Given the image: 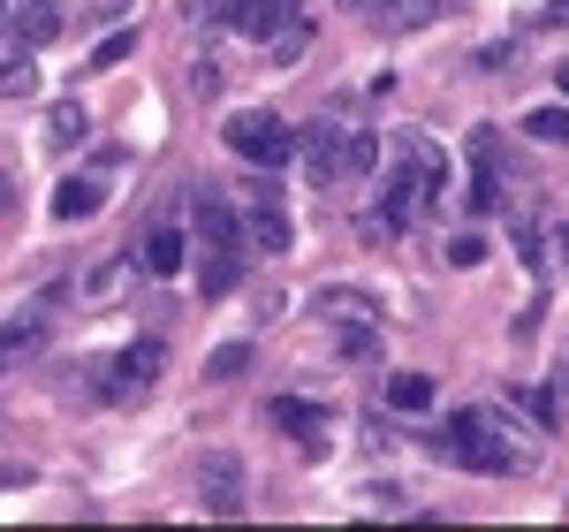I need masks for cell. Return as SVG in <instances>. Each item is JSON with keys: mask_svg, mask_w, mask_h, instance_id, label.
I'll use <instances>...</instances> for the list:
<instances>
[{"mask_svg": "<svg viewBox=\"0 0 569 532\" xmlns=\"http://www.w3.org/2000/svg\"><path fill=\"white\" fill-rule=\"evenodd\" d=\"M440 198H448V160H440V152H433L418 130H402V137H395V168L380 176V214H372L365 228H388V236H402V228L426 221Z\"/></svg>", "mask_w": 569, "mask_h": 532, "instance_id": "obj_1", "label": "cell"}, {"mask_svg": "<svg viewBox=\"0 0 569 532\" xmlns=\"http://www.w3.org/2000/svg\"><path fill=\"white\" fill-rule=\"evenodd\" d=\"M525 434L509 426V411H456L440 434H426V449H433L440 464H456V472H479V480H509V472H525L531 456Z\"/></svg>", "mask_w": 569, "mask_h": 532, "instance_id": "obj_2", "label": "cell"}, {"mask_svg": "<svg viewBox=\"0 0 569 532\" xmlns=\"http://www.w3.org/2000/svg\"><path fill=\"white\" fill-rule=\"evenodd\" d=\"M190 16H206L213 31L243 46H273L297 16H305V0H190Z\"/></svg>", "mask_w": 569, "mask_h": 532, "instance_id": "obj_3", "label": "cell"}, {"mask_svg": "<svg viewBox=\"0 0 569 532\" xmlns=\"http://www.w3.org/2000/svg\"><path fill=\"white\" fill-rule=\"evenodd\" d=\"M220 137H228V152H236V160H251L259 176H273V168L297 152V130H289L273 107H236V115L220 122Z\"/></svg>", "mask_w": 569, "mask_h": 532, "instance_id": "obj_4", "label": "cell"}, {"mask_svg": "<svg viewBox=\"0 0 569 532\" xmlns=\"http://www.w3.org/2000/svg\"><path fill=\"white\" fill-rule=\"evenodd\" d=\"M198 502H206L213 518H243V510H251L243 456H236V449H206V456H198Z\"/></svg>", "mask_w": 569, "mask_h": 532, "instance_id": "obj_5", "label": "cell"}, {"mask_svg": "<svg viewBox=\"0 0 569 532\" xmlns=\"http://www.w3.org/2000/svg\"><path fill=\"white\" fill-rule=\"evenodd\" d=\"M160 365H168V351H160V343L144 335V343H130V351L107 357V373H99L107 388H99V396H107V403H137L144 388H152V381H160Z\"/></svg>", "mask_w": 569, "mask_h": 532, "instance_id": "obj_6", "label": "cell"}, {"mask_svg": "<svg viewBox=\"0 0 569 532\" xmlns=\"http://www.w3.org/2000/svg\"><path fill=\"white\" fill-rule=\"evenodd\" d=\"M236 221H243V244H259L266 259H281V252H289V214H281V190H273V183H259V190L243 198V214H236Z\"/></svg>", "mask_w": 569, "mask_h": 532, "instance_id": "obj_7", "label": "cell"}, {"mask_svg": "<svg viewBox=\"0 0 569 532\" xmlns=\"http://www.w3.org/2000/svg\"><path fill=\"white\" fill-rule=\"evenodd\" d=\"M365 23H372L380 39H418V31H433V23H440V0H372Z\"/></svg>", "mask_w": 569, "mask_h": 532, "instance_id": "obj_8", "label": "cell"}, {"mask_svg": "<svg viewBox=\"0 0 569 532\" xmlns=\"http://www.w3.org/2000/svg\"><path fill=\"white\" fill-rule=\"evenodd\" d=\"M289 160H297L319 190H327V183H342V130H327V122L297 130V152H289Z\"/></svg>", "mask_w": 569, "mask_h": 532, "instance_id": "obj_9", "label": "cell"}, {"mask_svg": "<svg viewBox=\"0 0 569 532\" xmlns=\"http://www.w3.org/2000/svg\"><path fill=\"white\" fill-rule=\"evenodd\" d=\"M266 418H273L281 434H297V442H305V456H327V411H319V403L273 396V403H266Z\"/></svg>", "mask_w": 569, "mask_h": 532, "instance_id": "obj_10", "label": "cell"}, {"mask_svg": "<svg viewBox=\"0 0 569 532\" xmlns=\"http://www.w3.org/2000/svg\"><path fill=\"white\" fill-rule=\"evenodd\" d=\"M311 319H327V327H380V297H365V289H311Z\"/></svg>", "mask_w": 569, "mask_h": 532, "instance_id": "obj_11", "label": "cell"}, {"mask_svg": "<svg viewBox=\"0 0 569 532\" xmlns=\"http://www.w3.org/2000/svg\"><path fill=\"white\" fill-rule=\"evenodd\" d=\"M39 46H23L8 23H0V99H31L39 91V61H31Z\"/></svg>", "mask_w": 569, "mask_h": 532, "instance_id": "obj_12", "label": "cell"}, {"mask_svg": "<svg viewBox=\"0 0 569 532\" xmlns=\"http://www.w3.org/2000/svg\"><path fill=\"white\" fill-rule=\"evenodd\" d=\"M243 282V244H198V297H228Z\"/></svg>", "mask_w": 569, "mask_h": 532, "instance_id": "obj_13", "label": "cell"}, {"mask_svg": "<svg viewBox=\"0 0 569 532\" xmlns=\"http://www.w3.org/2000/svg\"><path fill=\"white\" fill-rule=\"evenodd\" d=\"M0 23H8L23 46H46V39H61V0H8Z\"/></svg>", "mask_w": 569, "mask_h": 532, "instance_id": "obj_14", "label": "cell"}, {"mask_svg": "<svg viewBox=\"0 0 569 532\" xmlns=\"http://www.w3.org/2000/svg\"><path fill=\"white\" fill-rule=\"evenodd\" d=\"M182 259H190V236H182L176 221H160L152 236H144V274H152V282H176Z\"/></svg>", "mask_w": 569, "mask_h": 532, "instance_id": "obj_15", "label": "cell"}, {"mask_svg": "<svg viewBox=\"0 0 569 532\" xmlns=\"http://www.w3.org/2000/svg\"><path fill=\"white\" fill-rule=\"evenodd\" d=\"M380 403L402 411V418H426L440 403V388H433V373H395V381H380Z\"/></svg>", "mask_w": 569, "mask_h": 532, "instance_id": "obj_16", "label": "cell"}, {"mask_svg": "<svg viewBox=\"0 0 569 532\" xmlns=\"http://www.w3.org/2000/svg\"><path fill=\"white\" fill-rule=\"evenodd\" d=\"M509 411H517V418H531V426L547 434V426L562 418V388H547V381H517V388H509Z\"/></svg>", "mask_w": 569, "mask_h": 532, "instance_id": "obj_17", "label": "cell"}, {"mask_svg": "<svg viewBox=\"0 0 569 532\" xmlns=\"http://www.w3.org/2000/svg\"><path fill=\"white\" fill-rule=\"evenodd\" d=\"M107 198H99V183L91 176H61L53 183V221H91Z\"/></svg>", "mask_w": 569, "mask_h": 532, "instance_id": "obj_18", "label": "cell"}, {"mask_svg": "<svg viewBox=\"0 0 569 532\" xmlns=\"http://www.w3.org/2000/svg\"><path fill=\"white\" fill-rule=\"evenodd\" d=\"M122 289H130V259H99L84 282H77V297H84V305H114Z\"/></svg>", "mask_w": 569, "mask_h": 532, "instance_id": "obj_19", "label": "cell"}, {"mask_svg": "<svg viewBox=\"0 0 569 532\" xmlns=\"http://www.w3.org/2000/svg\"><path fill=\"white\" fill-rule=\"evenodd\" d=\"M84 137H91V115L77 99H53L46 107V145H84Z\"/></svg>", "mask_w": 569, "mask_h": 532, "instance_id": "obj_20", "label": "cell"}, {"mask_svg": "<svg viewBox=\"0 0 569 532\" xmlns=\"http://www.w3.org/2000/svg\"><path fill=\"white\" fill-rule=\"evenodd\" d=\"M372 168H380V137L342 130V183H350V176H372Z\"/></svg>", "mask_w": 569, "mask_h": 532, "instance_id": "obj_21", "label": "cell"}, {"mask_svg": "<svg viewBox=\"0 0 569 532\" xmlns=\"http://www.w3.org/2000/svg\"><path fill=\"white\" fill-rule=\"evenodd\" d=\"M525 137H539V145H569V107H539V115H525Z\"/></svg>", "mask_w": 569, "mask_h": 532, "instance_id": "obj_22", "label": "cell"}, {"mask_svg": "<svg viewBox=\"0 0 569 532\" xmlns=\"http://www.w3.org/2000/svg\"><path fill=\"white\" fill-rule=\"evenodd\" d=\"M335 351L350 357V365H365V357H380V327H335Z\"/></svg>", "mask_w": 569, "mask_h": 532, "instance_id": "obj_23", "label": "cell"}, {"mask_svg": "<svg viewBox=\"0 0 569 532\" xmlns=\"http://www.w3.org/2000/svg\"><path fill=\"white\" fill-rule=\"evenodd\" d=\"M130 53H137V31L122 23V31H107V39L91 46V69H114V61H130Z\"/></svg>", "mask_w": 569, "mask_h": 532, "instance_id": "obj_24", "label": "cell"}, {"mask_svg": "<svg viewBox=\"0 0 569 532\" xmlns=\"http://www.w3.org/2000/svg\"><path fill=\"white\" fill-rule=\"evenodd\" d=\"M243 365H251V343H220V351L206 357V381H236Z\"/></svg>", "mask_w": 569, "mask_h": 532, "instance_id": "obj_25", "label": "cell"}, {"mask_svg": "<svg viewBox=\"0 0 569 532\" xmlns=\"http://www.w3.org/2000/svg\"><path fill=\"white\" fill-rule=\"evenodd\" d=\"M305 46H311V16H297V23H289V31H281L273 46H266V53H273V61H297Z\"/></svg>", "mask_w": 569, "mask_h": 532, "instance_id": "obj_26", "label": "cell"}, {"mask_svg": "<svg viewBox=\"0 0 569 532\" xmlns=\"http://www.w3.org/2000/svg\"><path fill=\"white\" fill-rule=\"evenodd\" d=\"M448 266H486V236L479 228H463V236L448 244Z\"/></svg>", "mask_w": 569, "mask_h": 532, "instance_id": "obj_27", "label": "cell"}, {"mask_svg": "<svg viewBox=\"0 0 569 532\" xmlns=\"http://www.w3.org/2000/svg\"><path fill=\"white\" fill-rule=\"evenodd\" d=\"M190 91H198V99H213V91H220V69H213V61H190Z\"/></svg>", "mask_w": 569, "mask_h": 532, "instance_id": "obj_28", "label": "cell"}, {"mask_svg": "<svg viewBox=\"0 0 569 532\" xmlns=\"http://www.w3.org/2000/svg\"><path fill=\"white\" fill-rule=\"evenodd\" d=\"M547 266H562V274H569V221H555V236H547Z\"/></svg>", "mask_w": 569, "mask_h": 532, "instance_id": "obj_29", "label": "cell"}, {"mask_svg": "<svg viewBox=\"0 0 569 532\" xmlns=\"http://www.w3.org/2000/svg\"><path fill=\"white\" fill-rule=\"evenodd\" d=\"M539 23H569V0H547V16Z\"/></svg>", "mask_w": 569, "mask_h": 532, "instance_id": "obj_30", "label": "cell"}, {"mask_svg": "<svg viewBox=\"0 0 569 532\" xmlns=\"http://www.w3.org/2000/svg\"><path fill=\"white\" fill-rule=\"evenodd\" d=\"M335 8H350V16H365V8H372V0H335Z\"/></svg>", "mask_w": 569, "mask_h": 532, "instance_id": "obj_31", "label": "cell"}, {"mask_svg": "<svg viewBox=\"0 0 569 532\" xmlns=\"http://www.w3.org/2000/svg\"><path fill=\"white\" fill-rule=\"evenodd\" d=\"M555 85H562V99H569V61H562V69H555Z\"/></svg>", "mask_w": 569, "mask_h": 532, "instance_id": "obj_32", "label": "cell"}, {"mask_svg": "<svg viewBox=\"0 0 569 532\" xmlns=\"http://www.w3.org/2000/svg\"><path fill=\"white\" fill-rule=\"evenodd\" d=\"M555 381H569V343H562V373H555Z\"/></svg>", "mask_w": 569, "mask_h": 532, "instance_id": "obj_33", "label": "cell"}, {"mask_svg": "<svg viewBox=\"0 0 569 532\" xmlns=\"http://www.w3.org/2000/svg\"><path fill=\"white\" fill-rule=\"evenodd\" d=\"M0 206H8V176H0Z\"/></svg>", "mask_w": 569, "mask_h": 532, "instance_id": "obj_34", "label": "cell"}, {"mask_svg": "<svg viewBox=\"0 0 569 532\" xmlns=\"http://www.w3.org/2000/svg\"><path fill=\"white\" fill-rule=\"evenodd\" d=\"M0 365H8V351H0Z\"/></svg>", "mask_w": 569, "mask_h": 532, "instance_id": "obj_35", "label": "cell"}]
</instances>
